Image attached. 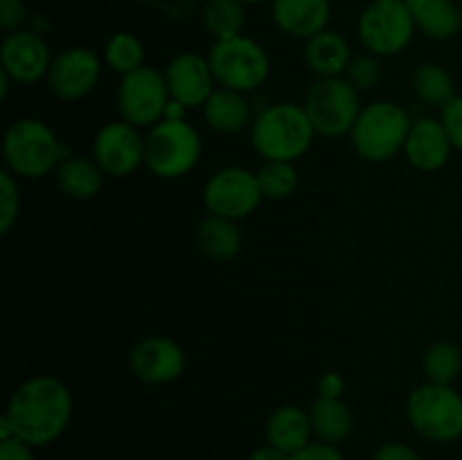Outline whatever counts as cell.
<instances>
[{
	"mask_svg": "<svg viewBox=\"0 0 462 460\" xmlns=\"http://www.w3.org/2000/svg\"><path fill=\"white\" fill-rule=\"evenodd\" d=\"M203 115L210 129L219 133H242L255 122L251 104L244 97V93L228 88H217L210 95V99L203 104Z\"/></svg>",
	"mask_w": 462,
	"mask_h": 460,
	"instance_id": "cell-21",
	"label": "cell"
},
{
	"mask_svg": "<svg viewBox=\"0 0 462 460\" xmlns=\"http://www.w3.org/2000/svg\"><path fill=\"white\" fill-rule=\"evenodd\" d=\"M311 428H314L316 440L328 442V445H341L350 437L355 419L350 409L341 397H319L310 409Z\"/></svg>",
	"mask_w": 462,
	"mask_h": 460,
	"instance_id": "cell-25",
	"label": "cell"
},
{
	"mask_svg": "<svg viewBox=\"0 0 462 460\" xmlns=\"http://www.w3.org/2000/svg\"><path fill=\"white\" fill-rule=\"evenodd\" d=\"M27 21L25 0H0V27L7 34L23 30Z\"/></svg>",
	"mask_w": 462,
	"mask_h": 460,
	"instance_id": "cell-33",
	"label": "cell"
},
{
	"mask_svg": "<svg viewBox=\"0 0 462 460\" xmlns=\"http://www.w3.org/2000/svg\"><path fill=\"white\" fill-rule=\"evenodd\" d=\"M262 197L264 198H287L293 194L298 185V171L293 162L287 161H266V165L257 171Z\"/></svg>",
	"mask_w": 462,
	"mask_h": 460,
	"instance_id": "cell-30",
	"label": "cell"
},
{
	"mask_svg": "<svg viewBox=\"0 0 462 460\" xmlns=\"http://www.w3.org/2000/svg\"><path fill=\"white\" fill-rule=\"evenodd\" d=\"M244 5H262V3H269V0H242ZM273 3V0H271Z\"/></svg>",
	"mask_w": 462,
	"mask_h": 460,
	"instance_id": "cell-40",
	"label": "cell"
},
{
	"mask_svg": "<svg viewBox=\"0 0 462 460\" xmlns=\"http://www.w3.org/2000/svg\"><path fill=\"white\" fill-rule=\"evenodd\" d=\"M70 419L72 395L66 383L39 374L23 382L9 397L0 440L16 436L32 446H45L66 433Z\"/></svg>",
	"mask_w": 462,
	"mask_h": 460,
	"instance_id": "cell-1",
	"label": "cell"
},
{
	"mask_svg": "<svg viewBox=\"0 0 462 460\" xmlns=\"http://www.w3.org/2000/svg\"><path fill=\"white\" fill-rule=\"evenodd\" d=\"M129 365L135 377L152 386L171 383L183 374L185 352L176 341L167 336H147L134 345Z\"/></svg>",
	"mask_w": 462,
	"mask_h": 460,
	"instance_id": "cell-15",
	"label": "cell"
},
{
	"mask_svg": "<svg viewBox=\"0 0 462 460\" xmlns=\"http://www.w3.org/2000/svg\"><path fill=\"white\" fill-rule=\"evenodd\" d=\"M93 158L106 176L125 179L144 162V138L129 122H108L95 135Z\"/></svg>",
	"mask_w": 462,
	"mask_h": 460,
	"instance_id": "cell-13",
	"label": "cell"
},
{
	"mask_svg": "<svg viewBox=\"0 0 462 460\" xmlns=\"http://www.w3.org/2000/svg\"><path fill=\"white\" fill-rule=\"evenodd\" d=\"M314 135V124L305 108L289 102L264 108L251 126L253 147L266 161L293 162L310 152Z\"/></svg>",
	"mask_w": 462,
	"mask_h": 460,
	"instance_id": "cell-2",
	"label": "cell"
},
{
	"mask_svg": "<svg viewBox=\"0 0 462 460\" xmlns=\"http://www.w3.org/2000/svg\"><path fill=\"white\" fill-rule=\"evenodd\" d=\"M116 99L122 120L138 129L140 126L152 129L165 117L167 106L171 102L165 72L152 66H143L129 75H122Z\"/></svg>",
	"mask_w": 462,
	"mask_h": 460,
	"instance_id": "cell-10",
	"label": "cell"
},
{
	"mask_svg": "<svg viewBox=\"0 0 462 460\" xmlns=\"http://www.w3.org/2000/svg\"><path fill=\"white\" fill-rule=\"evenodd\" d=\"M302 108L310 115L316 133L338 138L350 133L359 117V90L346 77H319L307 90Z\"/></svg>",
	"mask_w": 462,
	"mask_h": 460,
	"instance_id": "cell-8",
	"label": "cell"
},
{
	"mask_svg": "<svg viewBox=\"0 0 462 460\" xmlns=\"http://www.w3.org/2000/svg\"><path fill=\"white\" fill-rule=\"evenodd\" d=\"M203 27L215 36V41L235 39L242 34L246 12L242 0H206L201 9Z\"/></svg>",
	"mask_w": 462,
	"mask_h": 460,
	"instance_id": "cell-27",
	"label": "cell"
},
{
	"mask_svg": "<svg viewBox=\"0 0 462 460\" xmlns=\"http://www.w3.org/2000/svg\"><path fill=\"white\" fill-rule=\"evenodd\" d=\"M422 370L429 383L451 386V382L458 377L462 370V352L449 341L433 343V345L424 352Z\"/></svg>",
	"mask_w": 462,
	"mask_h": 460,
	"instance_id": "cell-28",
	"label": "cell"
},
{
	"mask_svg": "<svg viewBox=\"0 0 462 460\" xmlns=\"http://www.w3.org/2000/svg\"><path fill=\"white\" fill-rule=\"evenodd\" d=\"M257 174L244 167H224L208 179L203 188V203L208 212L224 219L239 221L251 215L262 201Z\"/></svg>",
	"mask_w": 462,
	"mask_h": 460,
	"instance_id": "cell-11",
	"label": "cell"
},
{
	"mask_svg": "<svg viewBox=\"0 0 462 460\" xmlns=\"http://www.w3.org/2000/svg\"><path fill=\"white\" fill-rule=\"evenodd\" d=\"M440 122L442 126H445L454 149H460L462 152V95H458L454 102L447 104V106L442 108Z\"/></svg>",
	"mask_w": 462,
	"mask_h": 460,
	"instance_id": "cell-34",
	"label": "cell"
},
{
	"mask_svg": "<svg viewBox=\"0 0 462 460\" xmlns=\"http://www.w3.org/2000/svg\"><path fill=\"white\" fill-rule=\"evenodd\" d=\"M0 460H34V446L12 436L0 440Z\"/></svg>",
	"mask_w": 462,
	"mask_h": 460,
	"instance_id": "cell-36",
	"label": "cell"
},
{
	"mask_svg": "<svg viewBox=\"0 0 462 460\" xmlns=\"http://www.w3.org/2000/svg\"><path fill=\"white\" fill-rule=\"evenodd\" d=\"M314 436L311 428L310 410L300 409L296 404H284L275 409L266 419V440L269 445L278 446V449L287 451V454H296L302 446H307Z\"/></svg>",
	"mask_w": 462,
	"mask_h": 460,
	"instance_id": "cell-19",
	"label": "cell"
},
{
	"mask_svg": "<svg viewBox=\"0 0 462 460\" xmlns=\"http://www.w3.org/2000/svg\"><path fill=\"white\" fill-rule=\"evenodd\" d=\"M346 79L350 81L359 93L374 88L377 81L382 79V66H379V59L374 57V54L352 57L350 66H347L346 70Z\"/></svg>",
	"mask_w": 462,
	"mask_h": 460,
	"instance_id": "cell-32",
	"label": "cell"
},
{
	"mask_svg": "<svg viewBox=\"0 0 462 460\" xmlns=\"http://www.w3.org/2000/svg\"><path fill=\"white\" fill-rule=\"evenodd\" d=\"M411 84H413V93L418 95L420 102H424L427 106L440 108V111L458 97L451 72L447 68L438 66V63H422V66H418Z\"/></svg>",
	"mask_w": 462,
	"mask_h": 460,
	"instance_id": "cell-26",
	"label": "cell"
},
{
	"mask_svg": "<svg viewBox=\"0 0 462 460\" xmlns=\"http://www.w3.org/2000/svg\"><path fill=\"white\" fill-rule=\"evenodd\" d=\"M21 212V194L18 183L9 170L0 171V233H9L18 221Z\"/></svg>",
	"mask_w": 462,
	"mask_h": 460,
	"instance_id": "cell-31",
	"label": "cell"
},
{
	"mask_svg": "<svg viewBox=\"0 0 462 460\" xmlns=\"http://www.w3.org/2000/svg\"><path fill=\"white\" fill-rule=\"evenodd\" d=\"M332 18L329 0H273V21L284 34L310 41L328 30Z\"/></svg>",
	"mask_w": 462,
	"mask_h": 460,
	"instance_id": "cell-18",
	"label": "cell"
},
{
	"mask_svg": "<svg viewBox=\"0 0 462 460\" xmlns=\"http://www.w3.org/2000/svg\"><path fill=\"white\" fill-rule=\"evenodd\" d=\"M291 460H346V455L338 451L337 445H328V442L314 440L300 451L291 455Z\"/></svg>",
	"mask_w": 462,
	"mask_h": 460,
	"instance_id": "cell-35",
	"label": "cell"
},
{
	"mask_svg": "<svg viewBox=\"0 0 462 460\" xmlns=\"http://www.w3.org/2000/svg\"><path fill=\"white\" fill-rule=\"evenodd\" d=\"M373 460H422L418 451L406 442H386L374 451Z\"/></svg>",
	"mask_w": 462,
	"mask_h": 460,
	"instance_id": "cell-37",
	"label": "cell"
},
{
	"mask_svg": "<svg viewBox=\"0 0 462 460\" xmlns=\"http://www.w3.org/2000/svg\"><path fill=\"white\" fill-rule=\"evenodd\" d=\"M343 388H346V383H343V379L338 377L337 373H328L323 374V379H320V397H341Z\"/></svg>",
	"mask_w": 462,
	"mask_h": 460,
	"instance_id": "cell-38",
	"label": "cell"
},
{
	"mask_svg": "<svg viewBox=\"0 0 462 460\" xmlns=\"http://www.w3.org/2000/svg\"><path fill=\"white\" fill-rule=\"evenodd\" d=\"M197 246L206 257L215 262H230L242 251V233L237 221L210 215L199 224Z\"/></svg>",
	"mask_w": 462,
	"mask_h": 460,
	"instance_id": "cell-24",
	"label": "cell"
},
{
	"mask_svg": "<svg viewBox=\"0 0 462 460\" xmlns=\"http://www.w3.org/2000/svg\"><path fill=\"white\" fill-rule=\"evenodd\" d=\"M208 61L219 88L237 90V93L260 88L271 72V59L266 50L244 34L215 41Z\"/></svg>",
	"mask_w": 462,
	"mask_h": 460,
	"instance_id": "cell-7",
	"label": "cell"
},
{
	"mask_svg": "<svg viewBox=\"0 0 462 460\" xmlns=\"http://www.w3.org/2000/svg\"><path fill=\"white\" fill-rule=\"evenodd\" d=\"M248 460H291V454H287V451L278 449V446L273 445H264L260 446V449L253 451V454L248 455Z\"/></svg>",
	"mask_w": 462,
	"mask_h": 460,
	"instance_id": "cell-39",
	"label": "cell"
},
{
	"mask_svg": "<svg viewBox=\"0 0 462 460\" xmlns=\"http://www.w3.org/2000/svg\"><path fill=\"white\" fill-rule=\"evenodd\" d=\"M57 183L61 192L68 198L75 201H88V198L97 197L99 189L104 185V171L102 167L95 161L86 156H66L59 162L57 171Z\"/></svg>",
	"mask_w": 462,
	"mask_h": 460,
	"instance_id": "cell-23",
	"label": "cell"
},
{
	"mask_svg": "<svg viewBox=\"0 0 462 460\" xmlns=\"http://www.w3.org/2000/svg\"><path fill=\"white\" fill-rule=\"evenodd\" d=\"M406 418L424 440H458L462 436V395L442 383H422L409 395Z\"/></svg>",
	"mask_w": 462,
	"mask_h": 460,
	"instance_id": "cell-5",
	"label": "cell"
},
{
	"mask_svg": "<svg viewBox=\"0 0 462 460\" xmlns=\"http://www.w3.org/2000/svg\"><path fill=\"white\" fill-rule=\"evenodd\" d=\"M165 79L171 99L183 104L185 108L203 106L217 90L210 61L194 52H183L171 59L165 68Z\"/></svg>",
	"mask_w": 462,
	"mask_h": 460,
	"instance_id": "cell-16",
	"label": "cell"
},
{
	"mask_svg": "<svg viewBox=\"0 0 462 460\" xmlns=\"http://www.w3.org/2000/svg\"><path fill=\"white\" fill-rule=\"evenodd\" d=\"M3 156L7 170L23 179H41L57 171L63 161V149L57 133L36 117H21L5 131Z\"/></svg>",
	"mask_w": 462,
	"mask_h": 460,
	"instance_id": "cell-3",
	"label": "cell"
},
{
	"mask_svg": "<svg viewBox=\"0 0 462 460\" xmlns=\"http://www.w3.org/2000/svg\"><path fill=\"white\" fill-rule=\"evenodd\" d=\"M201 156V138L185 120H161L144 135V165L158 179H180Z\"/></svg>",
	"mask_w": 462,
	"mask_h": 460,
	"instance_id": "cell-6",
	"label": "cell"
},
{
	"mask_svg": "<svg viewBox=\"0 0 462 460\" xmlns=\"http://www.w3.org/2000/svg\"><path fill=\"white\" fill-rule=\"evenodd\" d=\"M415 30L433 41H447L462 30L460 7L454 0H404Z\"/></svg>",
	"mask_w": 462,
	"mask_h": 460,
	"instance_id": "cell-20",
	"label": "cell"
},
{
	"mask_svg": "<svg viewBox=\"0 0 462 460\" xmlns=\"http://www.w3.org/2000/svg\"><path fill=\"white\" fill-rule=\"evenodd\" d=\"M305 61L319 77H343L352 61L350 43L338 32L325 30L305 45Z\"/></svg>",
	"mask_w": 462,
	"mask_h": 460,
	"instance_id": "cell-22",
	"label": "cell"
},
{
	"mask_svg": "<svg viewBox=\"0 0 462 460\" xmlns=\"http://www.w3.org/2000/svg\"><path fill=\"white\" fill-rule=\"evenodd\" d=\"M415 23L404 0H373L359 16V39L374 57H393L413 41Z\"/></svg>",
	"mask_w": 462,
	"mask_h": 460,
	"instance_id": "cell-9",
	"label": "cell"
},
{
	"mask_svg": "<svg viewBox=\"0 0 462 460\" xmlns=\"http://www.w3.org/2000/svg\"><path fill=\"white\" fill-rule=\"evenodd\" d=\"M99 75H102V63L97 54L84 45H72L52 57L45 81L54 97L63 102H77L93 93Z\"/></svg>",
	"mask_w": 462,
	"mask_h": 460,
	"instance_id": "cell-12",
	"label": "cell"
},
{
	"mask_svg": "<svg viewBox=\"0 0 462 460\" xmlns=\"http://www.w3.org/2000/svg\"><path fill=\"white\" fill-rule=\"evenodd\" d=\"M413 126L409 113L395 102H374L361 108L350 131L352 147L364 161L386 162L404 152L406 138Z\"/></svg>",
	"mask_w": 462,
	"mask_h": 460,
	"instance_id": "cell-4",
	"label": "cell"
},
{
	"mask_svg": "<svg viewBox=\"0 0 462 460\" xmlns=\"http://www.w3.org/2000/svg\"><path fill=\"white\" fill-rule=\"evenodd\" d=\"M451 149L454 144H451L445 126L433 117H422V120L413 122L404 144L406 158L420 171L440 170L449 161Z\"/></svg>",
	"mask_w": 462,
	"mask_h": 460,
	"instance_id": "cell-17",
	"label": "cell"
},
{
	"mask_svg": "<svg viewBox=\"0 0 462 460\" xmlns=\"http://www.w3.org/2000/svg\"><path fill=\"white\" fill-rule=\"evenodd\" d=\"M104 59H106L108 68H113L120 75H129V72L144 66V45L131 32H117L108 39L106 48H104Z\"/></svg>",
	"mask_w": 462,
	"mask_h": 460,
	"instance_id": "cell-29",
	"label": "cell"
},
{
	"mask_svg": "<svg viewBox=\"0 0 462 460\" xmlns=\"http://www.w3.org/2000/svg\"><path fill=\"white\" fill-rule=\"evenodd\" d=\"M460 21H462V5H460Z\"/></svg>",
	"mask_w": 462,
	"mask_h": 460,
	"instance_id": "cell-41",
	"label": "cell"
},
{
	"mask_svg": "<svg viewBox=\"0 0 462 460\" xmlns=\"http://www.w3.org/2000/svg\"><path fill=\"white\" fill-rule=\"evenodd\" d=\"M50 48L36 32L18 30L3 39L0 45V70L18 84H34L50 70Z\"/></svg>",
	"mask_w": 462,
	"mask_h": 460,
	"instance_id": "cell-14",
	"label": "cell"
}]
</instances>
